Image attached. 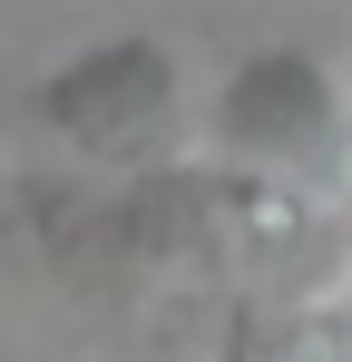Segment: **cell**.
Returning <instances> with one entry per match:
<instances>
[{"label":"cell","instance_id":"obj_3","mask_svg":"<svg viewBox=\"0 0 352 362\" xmlns=\"http://www.w3.org/2000/svg\"><path fill=\"white\" fill-rule=\"evenodd\" d=\"M206 147L254 177H293L333 196L352 177V78L313 49H245L206 98Z\"/></svg>","mask_w":352,"mask_h":362},{"label":"cell","instance_id":"obj_2","mask_svg":"<svg viewBox=\"0 0 352 362\" xmlns=\"http://www.w3.org/2000/svg\"><path fill=\"white\" fill-rule=\"evenodd\" d=\"M20 118L40 127L78 177H147V167H176L186 69H176L167 40L117 30V40H88L59 69H40L20 88Z\"/></svg>","mask_w":352,"mask_h":362},{"label":"cell","instance_id":"obj_1","mask_svg":"<svg viewBox=\"0 0 352 362\" xmlns=\"http://www.w3.org/2000/svg\"><path fill=\"white\" fill-rule=\"evenodd\" d=\"M0 235L88 294H235L333 245V196L176 157L147 177H0Z\"/></svg>","mask_w":352,"mask_h":362},{"label":"cell","instance_id":"obj_4","mask_svg":"<svg viewBox=\"0 0 352 362\" xmlns=\"http://www.w3.org/2000/svg\"><path fill=\"white\" fill-rule=\"evenodd\" d=\"M216 362H254V353H216Z\"/></svg>","mask_w":352,"mask_h":362}]
</instances>
